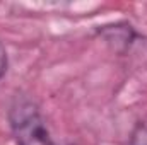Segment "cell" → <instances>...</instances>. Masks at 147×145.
<instances>
[{"label":"cell","instance_id":"obj_1","mask_svg":"<svg viewBox=\"0 0 147 145\" xmlns=\"http://www.w3.org/2000/svg\"><path fill=\"white\" fill-rule=\"evenodd\" d=\"M10 125L19 145H53L36 106L29 101H21L12 108Z\"/></svg>","mask_w":147,"mask_h":145},{"label":"cell","instance_id":"obj_2","mask_svg":"<svg viewBox=\"0 0 147 145\" xmlns=\"http://www.w3.org/2000/svg\"><path fill=\"white\" fill-rule=\"evenodd\" d=\"M130 145H147V125H139L132 135Z\"/></svg>","mask_w":147,"mask_h":145},{"label":"cell","instance_id":"obj_3","mask_svg":"<svg viewBox=\"0 0 147 145\" xmlns=\"http://www.w3.org/2000/svg\"><path fill=\"white\" fill-rule=\"evenodd\" d=\"M5 70H7V53H5L3 44L0 43V79L3 77Z\"/></svg>","mask_w":147,"mask_h":145}]
</instances>
